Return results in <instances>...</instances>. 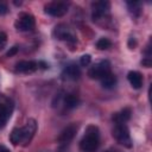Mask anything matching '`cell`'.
<instances>
[{"instance_id": "cell-10", "label": "cell", "mask_w": 152, "mask_h": 152, "mask_svg": "<svg viewBox=\"0 0 152 152\" xmlns=\"http://www.w3.org/2000/svg\"><path fill=\"white\" fill-rule=\"evenodd\" d=\"M80 76H81V69L75 63L68 64L62 71V78L65 81H75L78 80Z\"/></svg>"}, {"instance_id": "cell-2", "label": "cell", "mask_w": 152, "mask_h": 152, "mask_svg": "<svg viewBox=\"0 0 152 152\" xmlns=\"http://www.w3.org/2000/svg\"><path fill=\"white\" fill-rule=\"evenodd\" d=\"M100 145V131L97 126L90 125L87 127L83 138L80 141V148L83 152H95Z\"/></svg>"}, {"instance_id": "cell-9", "label": "cell", "mask_w": 152, "mask_h": 152, "mask_svg": "<svg viewBox=\"0 0 152 152\" xmlns=\"http://www.w3.org/2000/svg\"><path fill=\"white\" fill-rule=\"evenodd\" d=\"M36 25L34 18L30 13H20L14 23V26L18 31H31Z\"/></svg>"}, {"instance_id": "cell-16", "label": "cell", "mask_w": 152, "mask_h": 152, "mask_svg": "<svg viewBox=\"0 0 152 152\" xmlns=\"http://www.w3.org/2000/svg\"><path fill=\"white\" fill-rule=\"evenodd\" d=\"M131 116V109L129 108H124L121 112L115 113L113 116L114 122H126Z\"/></svg>"}, {"instance_id": "cell-13", "label": "cell", "mask_w": 152, "mask_h": 152, "mask_svg": "<svg viewBox=\"0 0 152 152\" xmlns=\"http://www.w3.org/2000/svg\"><path fill=\"white\" fill-rule=\"evenodd\" d=\"M39 68V62L34 61H20L15 64V71L20 74H31Z\"/></svg>"}, {"instance_id": "cell-8", "label": "cell", "mask_w": 152, "mask_h": 152, "mask_svg": "<svg viewBox=\"0 0 152 152\" xmlns=\"http://www.w3.org/2000/svg\"><path fill=\"white\" fill-rule=\"evenodd\" d=\"M45 13H48L49 15L52 17H63L64 14H66L69 5L64 1H52L45 5Z\"/></svg>"}, {"instance_id": "cell-1", "label": "cell", "mask_w": 152, "mask_h": 152, "mask_svg": "<svg viewBox=\"0 0 152 152\" xmlns=\"http://www.w3.org/2000/svg\"><path fill=\"white\" fill-rule=\"evenodd\" d=\"M37 131V122L34 119H28L27 122L23 127H15L11 135L10 140L13 145H21V146H27L32 138L34 137V133Z\"/></svg>"}, {"instance_id": "cell-15", "label": "cell", "mask_w": 152, "mask_h": 152, "mask_svg": "<svg viewBox=\"0 0 152 152\" xmlns=\"http://www.w3.org/2000/svg\"><path fill=\"white\" fill-rule=\"evenodd\" d=\"M101 84L103 88H107V89H110L113 88L115 84H116V76L110 71L109 74H107L106 76H103L101 80H100Z\"/></svg>"}, {"instance_id": "cell-20", "label": "cell", "mask_w": 152, "mask_h": 152, "mask_svg": "<svg viewBox=\"0 0 152 152\" xmlns=\"http://www.w3.org/2000/svg\"><path fill=\"white\" fill-rule=\"evenodd\" d=\"M6 42H7V36H6V33L0 32V49H2V48L5 46Z\"/></svg>"}, {"instance_id": "cell-19", "label": "cell", "mask_w": 152, "mask_h": 152, "mask_svg": "<svg viewBox=\"0 0 152 152\" xmlns=\"http://www.w3.org/2000/svg\"><path fill=\"white\" fill-rule=\"evenodd\" d=\"M90 61H91V57H90V55H83V56L81 57V61H80V63H81V65H83V66H87V65H89Z\"/></svg>"}, {"instance_id": "cell-21", "label": "cell", "mask_w": 152, "mask_h": 152, "mask_svg": "<svg viewBox=\"0 0 152 152\" xmlns=\"http://www.w3.org/2000/svg\"><path fill=\"white\" fill-rule=\"evenodd\" d=\"M7 6H6V4H4V2H0V14H5V13H7Z\"/></svg>"}, {"instance_id": "cell-12", "label": "cell", "mask_w": 152, "mask_h": 152, "mask_svg": "<svg viewBox=\"0 0 152 152\" xmlns=\"http://www.w3.org/2000/svg\"><path fill=\"white\" fill-rule=\"evenodd\" d=\"M57 103H62L64 109H72L80 103V99L75 94H64L57 96Z\"/></svg>"}, {"instance_id": "cell-18", "label": "cell", "mask_w": 152, "mask_h": 152, "mask_svg": "<svg viewBox=\"0 0 152 152\" xmlns=\"http://www.w3.org/2000/svg\"><path fill=\"white\" fill-rule=\"evenodd\" d=\"M127 6H128L129 11H131L134 15H138V14L140 13V2L131 1V2H127Z\"/></svg>"}, {"instance_id": "cell-17", "label": "cell", "mask_w": 152, "mask_h": 152, "mask_svg": "<svg viewBox=\"0 0 152 152\" xmlns=\"http://www.w3.org/2000/svg\"><path fill=\"white\" fill-rule=\"evenodd\" d=\"M112 46V42L108 39V38H100L97 42H96V48L99 50H107Z\"/></svg>"}, {"instance_id": "cell-22", "label": "cell", "mask_w": 152, "mask_h": 152, "mask_svg": "<svg viewBox=\"0 0 152 152\" xmlns=\"http://www.w3.org/2000/svg\"><path fill=\"white\" fill-rule=\"evenodd\" d=\"M17 51H18V48H17V46H13V48H12V49H11V50H10V51H8L7 53H6V55L11 57V56H13V55H14V53H15Z\"/></svg>"}, {"instance_id": "cell-7", "label": "cell", "mask_w": 152, "mask_h": 152, "mask_svg": "<svg viewBox=\"0 0 152 152\" xmlns=\"http://www.w3.org/2000/svg\"><path fill=\"white\" fill-rule=\"evenodd\" d=\"M53 36L59 40H64V42H68V43H75L76 42V34L65 24H59V25L55 26Z\"/></svg>"}, {"instance_id": "cell-3", "label": "cell", "mask_w": 152, "mask_h": 152, "mask_svg": "<svg viewBox=\"0 0 152 152\" xmlns=\"http://www.w3.org/2000/svg\"><path fill=\"white\" fill-rule=\"evenodd\" d=\"M113 137L122 146L132 147V139H131L129 131H128V127H127L126 122H114Z\"/></svg>"}, {"instance_id": "cell-5", "label": "cell", "mask_w": 152, "mask_h": 152, "mask_svg": "<svg viewBox=\"0 0 152 152\" xmlns=\"http://www.w3.org/2000/svg\"><path fill=\"white\" fill-rule=\"evenodd\" d=\"M110 72V63L107 59H101L99 62H96L95 64H93L89 70H88V76L90 78H95V80H101L103 76H106L107 74Z\"/></svg>"}, {"instance_id": "cell-23", "label": "cell", "mask_w": 152, "mask_h": 152, "mask_svg": "<svg viewBox=\"0 0 152 152\" xmlns=\"http://www.w3.org/2000/svg\"><path fill=\"white\" fill-rule=\"evenodd\" d=\"M0 152H10L5 146H0Z\"/></svg>"}, {"instance_id": "cell-4", "label": "cell", "mask_w": 152, "mask_h": 152, "mask_svg": "<svg viewBox=\"0 0 152 152\" xmlns=\"http://www.w3.org/2000/svg\"><path fill=\"white\" fill-rule=\"evenodd\" d=\"M13 109H14L13 101L10 97L0 94V128H2L7 124V121L10 120L13 113Z\"/></svg>"}, {"instance_id": "cell-14", "label": "cell", "mask_w": 152, "mask_h": 152, "mask_svg": "<svg viewBox=\"0 0 152 152\" xmlns=\"http://www.w3.org/2000/svg\"><path fill=\"white\" fill-rule=\"evenodd\" d=\"M127 80L129 84L135 89H139L142 86V76L138 71H129L127 74Z\"/></svg>"}, {"instance_id": "cell-6", "label": "cell", "mask_w": 152, "mask_h": 152, "mask_svg": "<svg viewBox=\"0 0 152 152\" xmlns=\"http://www.w3.org/2000/svg\"><path fill=\"white\" fill-rule=\"evenodd\" d=\"M110 4L108 1H95L91 4V18L94 21L104 20L109 15Z\"/></svg>"}, {"instance_id": "cell-11", "label": "cell", "mask_w": 152, "mask_h": 152, "mask_svg": "<svg viewBox=\"0 0 152 152\" xmlns=\"http://www.w3.org/2000/svg\"><path fill=\"white\" fill-rule=\"evenodd\" d=\"M76 132H77V125L71 124V125L66 126V127L61 132V134H59V137H58V142H59L61 145H68V144L74 139Z\"/></svg>"}]
</instances>
